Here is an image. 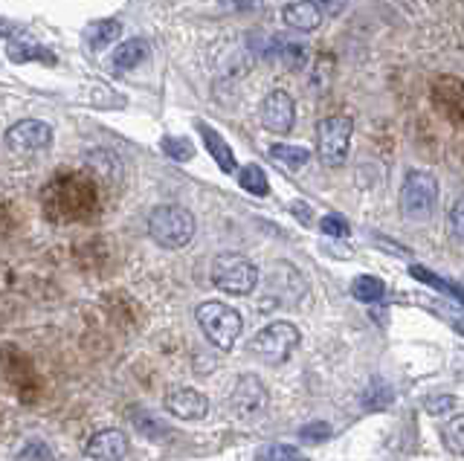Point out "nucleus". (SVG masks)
Listing matches in <instances>:
<instances>
[{
	"label": "nucleus",
	"instance_id": "nucleus-1",
	"mask_svg": "<svg viewBox=\"0 0 464 461\" xmlns=\"http://www.w3.org/2000/svg\"><path fill=\"white\" fill-rule=\"evenodd\" d=\"M195 215L180 204L154 206L149 215V238L163 250H183L195 238Z\"/></svg>",
	"mask_w": 464,
	"mask_h": 461
},
{
	"label": "nucleus",
	"instance_id": "nucleus-2",
	"mask_svg": "<svg viewBox=\"0 0 464 461\" xmlns=\"http://www.w3.org/2000/svg\"><path fill=\"white\" fill-rule=\"evenodd\" d=\"M435 204H439V180L424 168H410L401 183V212L406 221L424 224L432 218Z\"/></svg>",
	"mask_w": 464,
	"mask_h": 461
},
{
	"label": "nucleus",
	"instance_id": "nucleus-3",
	"mask_svg": "<svg viewBox=\"0 0 464 461\" xmlns=\"http://www.w3.org/2000/svg\"><path fill=\"white\" fill-rule=\"evenodd\" d=\"M209 279L221 293L250 296L258 287V267L241 253H221L209 267Z\"/></svg>",
	"mask_w": 464,
	"mask_h": 461
},
{
	"label": "nucleus",
	"instance_id": "nucleus-4",
	"mask_svg": "<svg viewBox=\"0 0 464 461\" xmlns=\"http://www.w3.org/2000/svg\"><path fill=\"white\" fill-rule=\"evenodd\" d=\"M195 316H198V325L203 331V337L221 351H229L244 331L241 313L236 308L224 305V302H218V299H209V302H203V305H198Z\"/></svg>",
	"mask_w": 464,
	"mask_h": 461
},
{
	"label": "nucleus",
	"instance_id": "nucleus-5",
	"mask_svg": "<svg viewBox=\"0 0 464 461\" xmlns=\"http://www.w3.org/2000/svg\"><path fill=\"white\" fill-rule=\"evenodd\" d=\"M299 340H302L299 328L294 322L276 320V322L261 328L258 334L250 340V354L258 357L261 363H267V366H282L290 360V354L299 349Z\"/></svg>",
	"mask_w": 464,
	"mask_h": 461
},
{
	"label": "nucleus",
	"instance_id": "nucleus-6",
	"mask_svg": "<svg viewBox=\"0 0 464 461\" xmlns=\"http://www.w3.org/2000/svg\"><path fill=\"white\" fill-rule=\"evenodd\" d=\"M352 134H354V122L343 117V113H334L325 117L316 125V154L328 168H340L348 160V149H352Z\"/></svg>",
	"mask_w": 464,
	"mask_h": 461
},
{
	"label": "nucleus",
	"instance_id": "nucleus-7",
	"mask_svg": "<svg viewBox=\"0 0 464 461\" xmlns=\"http://www.w3.org/2000/svg\"><path fill=\"white\" fill-rule=\"evenodd\" d=\"M265 302L261 308H294L299 305V299L304 296V279L299 276L296 267H290L287 262L273 264V270L267 273L265 282Z\"/></svg>",
	"mask_w": 464,
	"mask_h": 461
},
{
	"label": "nucleus",
	"instance_id": "nucleus-8",
	"mask_svg": "<svg viewBox=\"0 0 464 461\" xmlns=\"http://www.w3.org/2000/svg\"><path fill=\"white\" fill-rule=\"evenodd\" d=\"M229 409L241 421H253L261 412L267 409V386L261 383V378L256 374H241L232 386V395H229Z\"/></svg>",
	"mask_w": 464,
	"mask_h": 461
},
{
	"label": "nucleus",
	"instance_id": "nucleus-9",
	"mask_svg": "<svg viewBox=\"0 0 464 461\" xmlns=\"http://www.w3.org/2000/svg\"><path fill=\"white\" fill-rule=\"evenodd\" d=\"M4 142L14 154H38L53 146V128L41 120H21L6 128Z\"/></svg>",
	"mask_w": 464,
	"mask_h": 461
},
{
	"label": "nucleus",
	"instance_id": "nucleus-10",
	"mask_svg": "<svg viewBox=\"0 0 464 461\" xmlns=\"http://www.w3.org/2000/svg\"><path fill=\"white\" fill-rule=\"evenodd\" d=\"M163 409L180 421H203L209 415V398L192 386H171L163 398Z\"/></svg>",
	"mask_w": 464,
	"mask_h": 461
},
{
	"label": "nucleus",
	"instance_id": "nucleus-11",
	"mask_svg": "<svg viewBox=\"0 0 464 461\" xmlns=\"http://www.w3.org/2000/svg\"><path fill=\"white\" fill-rule=\"evenodd\" d=\"M261 125L273 134H287L296 122V105L287 91H270L261 99Z\"/></svg>",
	"mask_w": 464,
	"mask_h": 461
},
{
	"label": "nucleus",
	"instance_id": "nucleus-12",
	"mask_svg": "<svg viewBox=\"0 0 464 461\" xmlns=\"http://www.w3.org/2000/svg\"><path fill=\"white\" fill-rule=\"evenodd\" d=\"M128 436L122 429H99L84 444V456L91 461H125L128 458Z\"/></svg>",
	"mask_w": 464,
	"mask_h": 461
},
{
	"label": "nucleus",
	"instance_id": "nucleus-13",
	"mask_svg": "<svg viewBox=\"0 0 464 461\" xmlns=\"http://www.w3.org/2000/svg\"><path fill=\"white\" fill-rule=\"evenodd\" d=\"M198 134L203 137V146H207V151L212 154V160L218 163V168L227 171V175H232V171L238 168V163H236V154H232V149L227 146V139L218 134L215 128L203 125V122H198Z\"/></svg>",
	"mask_w": 464,
	"mask_h": 461
},
{
	"label": "nucleus",
	"instance_id": "nucleus-14",
	"mask_svg": "<svg viewBox=\"0 0 464 461\" xmlns=\"http://www.w3.org/2000/svg\"><path fill=\"white\" fill-rule=\"evenodd\" d=\"M282 21L296 33H314L319 24H323V15L308 4V0H296V4H287L282 9Z\"/></svg>",
	"mask_w": 464,
	"mask_h": 461
},
{
	"label": "nucleus",
	"instance_id": "nucleus-15",
	"mask_svg": "<svg viewBox=\"0 0 464 461\" xmlns=\"http://www.w3.org/2000/svg\"><path fill=\"white\" fill-rule=\"evenodd\" d=\"M149 53H151V44L145 38H128L113 50L111 62H113L116 70H134V67H140L145 59H149Z\"/></svg>",
	"mask_w": 464,
	"mask_h": 461
},
{
	"label": "nucleus",
	"instance_id": "nucleus-16",
	"mask_svg": "<svg viewBox=\"0 0 464 461\" xmlns=\"http://www.w3.org/2000/svg\"><path fill=\"white\" fill-rule=\"evenodd\" d=\"M120 35H122V24L116 18L93 21V24H87V30H84V41H87V47H91V50H105Z\"/></svg>",
	"mask_w": 464,
	"mask_h": 461
},
{
	"label": "nucleus",
	"instance_id": "nucleus-17",
	"mask_svg": "<svg viewBox=\"0 0 464 461\" xmlns=\"http://www.w3.org/2000/svg\"><path fill=\"white\" fill-rule=\"evenodd\" d=\"M9 59H12L14 64H24V62H47V64H53V62H55V55H50V50L38 47L35 41H29V38L21 33L18 38H12V41H9Z\"/></svg>",
	"mask_w": 464,
	"mask_h": 461
},
{
	"label": "nucleus",
	"instance_id": "nucleus-18",
	"mask_svg": "<svg viewBox=\"0 0 464 461\" xmlns=\"http://www.w3.org/2000/svg\"><path fill=\"white\" fill-rule=\"evenodd\" d=\"M270 157H273L276 163H282L285 168L296 171L302 166H308L311 151L302 149V146H287V142H279V146H270Z\"/></svg>",
	"mask_w": 464,
	"mask_h": 461
},
{
	"label": "nucleus",
	"instance_id": "nucleus-19",
	"mask_svg": "<svg viewBox=\"0 0 464 461\" xmlns=\"http://www.w3.org/2000/svg\"><path fill=\"white\" fill-rule=\"evenodd\" d=\"M130 421H134V427L142 432L145 438H151V441H169L171 432H174L166 421H160V418L145 415V412H130Z\"/></svg>",
	"mask_w": 464,
	"mask_h": 461
},
{
	"label": "nucleus",
	"instance_id": "nucleus-20",
	"mask_svg": "<svg viewBox=\"0 0 464 461\" xmlns=\"http://www.w3.org/2000/svg\"><path fill=\"white\" fill-rule=\"evenodd\" d=\"M238 183H241V189L244 192H250L256 197H265L270 195V183H267V175H265V168L250 163V166H244L238 171Z\"/></svg>",
	"mask_w": 464,
	"mask_h": 461
},
{
	"label": "nucleus",
	"instance_id": "nucleus-21",
	"mask_svg": "<svg viewBox=\"0 0 464 461\" xmlns=\"http://www.w3.org/2000/svg\"><path fill=\"white\" fill-rule=\"evenodd\" d=\"M441 441L450 456L464 458V415H453L441 429Z\"/></svg>",
	"mask_w": 464,
	"mask_h": 461
},
{
	"label": "nucleus",
	"instance_id": "nucleus-22",
	"mask_svg": "<svg viewBox=\"0 0 464 461\" xmlns=\"http://www.w3.org/2000/svg\"><path fill=\"white\" fill-rule=\"evenodd\" d=\"M383 293H386V284L377 276H357L352 282V296L357 302H366V305H372V302H381Z\"/></svg>",
	"mask_w": 464,
	"mask_h": 461
},
{
	"label": "nucleus",
	"instance_id": "nucleus-23",
	"mask_svg": "<svg viewBox=\"0 0 464 461\" xmlns=\"http://www.w3.org/2000/svg\"><path fill=\"white\" fill-rule=\"evenodd\" d=\"M410 273H412V279L424 282V284H432V287H439V291H444V293H450V296H456L459 302H464V291H461L459 284L447 282V279H441V276H435V273H430L427 267H418V264H415Z\"/></svg>",
	"mask_w": 464,
	"mask_h": 461
},
{
	"label": "nucleus",
	"instance_id": "nucleus-24",
	"mask_svg": "<svg viewBox=\"0 0 464 461\" xmlns=\"http://www.w3.org/2000/svg\"><path fill=\"white\" fill-rule=\"evenodd\" d=\"M256 461H304V458L290 444H267L256 453Z\"/></svg>",
	"mask_w": 464,
	"mask_h": 461
},
{
	"label": "nucleus",
	"instance_id": "nucleus-25",
	"mask_svg": "<svg viewBox=\"0 0 464 461\" xmlns=\"http://www.w3.org/2000/svg\"><path fill=\"white\" fill-rule=\"evenodd\" d=\"M163 151L171 157V160H192L195 157V149H192V142H188L186 137H166L163 139Z\"/></svg>",
	"mask_w": 464,
	"mask_h": 461
},
{
	"label": "nucleus",
	"instance_id": "nucleus-26",
	"mask_svg": "<svg viewBox=\"0 0 464 461\" xmlns=\"http://www.w3.org/2000/svg\"><path fill=\"white\" fill-rule=\"evenodd\" d=\"M299 438H302L304 444H323V441L331 438V424H325V421L304 424V427L299 429Z\"/></svg>",
	"mask_w": 464,
	"mask_h": 461
},
{
	"label": "nucleus",
	"instance_id": "nucleus-27",
	"mask_svg": "<svg viewBox=\"0 0 464 461\" xmlns=\"http://www.w3.org/2000/svg\"><path fill=\"white\" fill-rule=\"evenodd\" d=\"M319 229L331 238H348V233H352V226H348L343 215H325V218L319 221Z\"/></svg>",
	"mask_w": 464,
	"mask_h": 461
},
{
	"label": "nucleus",
	"instance_id": "nucleus-28",
	"mask_svg": "<svg viewBox=\"0 0 464 461\" xmlns=\"http://www.w3.org/2000/svg\"><path fill=\"white\" fill-rule=\"evenodd\" d=\"M392 400V389L386 386V383H372L369 386V392H366V398H362V403H366L369 409H383L386 403Z\"/></svg>",
	"mask_w": 464,
	"mask_h": 461
},
{
	"label": "nucleus",
	"instance_id": "nucleus-29",
	"mask_svg": "<svg viewBox=\"0 0 464 461\" xmlns=\"http://www.w3.org/2000/svg\"><path fill=\"white\" fill-rule=\"evenodd\" d=\"M424 409L430 412V415H447V412H453L456 409V398L453 395H435V398H427L424 400Z\"/></svg>",
	"mask_w": 464,
	"mask_h": 461
},
{
	"label": "nucleus",
	"instance_id": "nucleus-30",
	"mask_svg": "<svg viewBox=\"0 0 464 461\" xmlns=\"http://www.w3.org/2000/svg\"><path fill=\"white\" fill-rule=\"evenodd\" d=\"M450 226H453V235L459 244H464V197H459L453 209H450Z\"/></svg>",
	"mask_w": 464,
	"mask_h": 461
},
{
	"label": "nucleus",
	"instance_id": "nucleus-31",
	"mask_svg": "<svg viewBox=\"0 0 464 461\" xmlns=\"http://www.w3.org/2000/svg\"><path fill=\"white\" fill-rule=\"evenodd\" d=\"M308 4H311V6L319 12V15H323V18H325V15H331V18H334V15H340V12L345 9L348 0H308Z\"/></svg>",
	"mask_w": 464,
	"mask_h": 461
},
{
	"label": "nucleus",
	"instance_id": "nucleus-32",
	"mask_svg": "<svg viewBox=\"0 0 464 461\" xmlns=\"http://www.w3.org/2000/svg\"><path fill=\"white\" fill-rule=\"evenodd\" d=\"M221 4L232 12H258L261 6H265L261 0H221Z\"/></svg>",
	"mask_w": 464,
	"mask_h": 461
},
{
	"label": "nucleus",
	"instance_id": "nucleus-33",
	"mask_svg": "<svg viewBox=\"0 0 464 461\" xmlns=\"http://www.w3.org/2000/svg\"><path fill=\"white\" fill-rule=\"evenodd\" d=\"M0 35H6V38L21 35V26H18V24H12V21H4V18H0Z\"/></svg>",
	"mask_w": 464,
	"mask_h": 461
},
{
	"label": "nucleus",
	"instance_id": "nucleus-34",
	"mask_svg": "<svg viewBox=\"0 0 464 461\" xmlns=\"http://www.w3.org/2000/svg\"><path fill=\"white\" fill-rule=\"evenodd\" d=\"M294 212H299V218H302L304 224L311 221V209H308V206H302V204H294Z\"/></svg>",
	"mask_w": 464,
	"mask_h": 461
},
{
	"label": "nucleus",
	"instance_id": "nucleus-35",
	"mask_svg": "<svg viewBox=\"0 0 464 461\" xmlns=\"http://www.w3.org/2000/svg\"><path fill=\"white\" fill-rule=\"evenodd\" d=\"M456 328L461 331V334H464V322H456Z\"/></svg>",
	"mask_w": 464,
	"mask_h": 461
}]
</instances>
